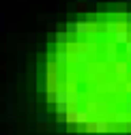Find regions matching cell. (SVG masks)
Masks as SVG:
<instances>
[{"mask_svg":"<svg viewBox=\"0 0 131 135\" xmlns=\"http://www.w3.org/2000/svg\"><path fill=\"white\" fill-rule=\"evenodd\" d=\"M64 122L67 124H82V127H86L90 122V114L86 109H75V112H69L67 116H64Z\"/></svg>","mask_w":131,"mask_h":135,"instance_id":"cell-1","label":"cell"},{"mask_svg":"<svg viewBox=\"0 0 131 135\" xmlns=\"http://www.w3.org/2000/svg\"><path fill=\"white\" fill-rule=\"evenodd\" d=\"M103 54H105V62L116 64V62H118V45L114 43V41L105 43V47H103Z\"/></svg>","mask_w":131,"mask_h":135,"instance_id":"cell-2","label":"cell"},{"mask_svg":"<svg viewBox=\"0 0 131 135\" xmlns=\"http://www.w3.org/2000/svg\"><path fill=\"white\" fill-rule=\"evenodd\" d=\"M64 81H67V88H75L77 81H79V73L73 69V64L67 66V71H64Z\"/></svg>","mask_w":131,"mask_h":135,"instance_id":"cell-3","label":"cell"},{"mask_svg":"<svg viewBox=\"0 0 131 135\" xmlns=\"http://www.w3.org/2000/svg\"><path fill=\"white\" fill-rule=\"evenodd\" d=\"M131 41V37H129V28L123 24L120 26V30L116 32V35H114V43H116V45H127Z\"/></svg>","mask_w":131,"mask_h":135,"instance_id":"cell-4","label":"cell"},{"mask_svg":"<svg viewBox=\"0 0 131 135\" xmlns=\"http://www.w3.org/2000/svg\"><path fill=\"white\" fill-rule=\"evenodd\" d=\"M71 60H73V58H71V52H69L67 47L56 49V62H58V64H67V66H69Z\"/></svg>","mask_w":131,"mask_h":135,"instance_id":"cell-5","label":"cell"},{"mask_svg":"<svg viewBox=\"0 0 131 135\" xmlns=\"http://www.w3.org/2000/svg\"><path fill=\"white\" fill-rule=\"evenodd\" d=\"M112 120L116 122L118 127H125V124H127V122L131 120V114H129L127 109H118L116 114H114V118H112Z\"/></svg>","mask_w":131,"mask_h":135,"instance_id":"cell-6","label":"cell"},{"mask_svg":"<svg viewBox=\"0 0 131 135\" xmlns=\"http://www.w3.org/2000/svg\"><path fill=\"white\" fill-rule=\"evenodd\" d=\"M71 35H67L64 30H56V43L58 45H62V47H67L69 43H71V39H69Z\"/></svg>","mask_w":131,"mask_h":135,"instance_id":"cell-7","label":"cell"},{"mask_svg":"<svg viewBox=\"0 0 131 135\" xmlns=\"http://www.w3.org/2000/svg\"><path fill=\"white\" fill-rule=\"evenodd\" d=\"M103 71H105V64H101V62H95V60H90V62H88V75L103 73Z\"/></svg>","mask_w":131,"mask_h":135,"instance_id":"cell-8","label":"cell"},{"mask_svg":"<svg viewBox=\"0 0 131 135\" xmlns=\"http://www.w3.org/2000/svg\"><path fill=\"white\" fill-rule=\"evenodd\" d=\"M114 71H116L118 75H127V73H129L131 69H129V64H127L125 60H118L116 64H114Z\"/></svg>","mask_w":131,"mask_h":135,"instance_id":"cell-9","label":"cell"},{"mask_svg":"<svg viewBox=\"0 0 131 135\" xmlns=\"http://www.w3.org/2000/svg\"><path fill=\"white\" fill-rule=\"evenodd\" d=\"M82 45H84V49L88 52V56H95L97 52H99V45H97L92 39H90V41H86V43H82Z\"/></svg>","mask_w":131,"mask_h":135,"instance_id":"cell-10","label":"cell"},{"mask_svg":"<svg viewBox=\"0 0 131 135\" xmlns=\"http://www.w3.org/2000/svg\"><path fill=\"white\" fill-rule=\"evenodd\" d=\"M64 32L67 35H77V22H67L64 24Z\"/></svg>","mask_w":131,"mask_h":135,"instance_id":"cell-11","label":"cell"},{"mask_svg":"<svg viewBox=\"0 0 131 135\" xmlns=\"http://www.w3.org/2000/svg\"><path fill=\"white\" fill-rule=\"evenodd\" d=\"M35 120H37L39 124H47V114H45V112H37V114H35Z\"/></svg>","mask_w":131,"mask_h":135,"instance_id":"cell-12","label":"cell"},{"mask_svg":"<svg viewBox=\"0 0 131 135\" xmlns=\"http://www.w3.org/2000/svg\"><path fill=\"white\" fill-rule=\"evenodd\" d=\"M118 20H120V24H125V26H131V11L123 13V15H120Z\"/></svg>","mask_w":131,"mask_h":135,"instance_id":"cell-13","label":"cell"},{"mask_svg":"<svg viewBox=\"0 0 131 135\" xmlns=\"http://www.w3.org/2000/svg\"><path fill=\"white\" fill-rule=\"evenodd\" d=\"M84 133H97V120H90V122L84 127Z\"/></svg>","mask_w":131,"mask_h":135,"instance_id":"cell-14","label":"cell"},{"mask_svg":"<svg viewBox=\"0 0 131 135\" xmlns=\"http://www.w3.org/2000/svg\"><path fill=\"white\" fill-rule=\"evenodd\" d=\"M37 92H47V81L45 79H39L37 81Z\"/></svg>","mask_w":131,"mask_h":135,"instance_id":"cell-15","label":"cell"},{"mask_svg":"<svg viewBox=\"0 0 131 135\" xmlns=\"http://www.w3.org/2000/svg\"><path fill=\"white\" fill-rule=\"evenodd\" d=\"M56 133H60V135L67 133V122H56Z\"/></svg>","mask_w":131,"mask_h":135,"instance_id":"cell-16","label":"cell"},{"mask_svg":"<svg viewBox=\"0 0 131 135\" xmlns=\"http://www.w3.org/2000/svg\"><path fill=\"white\" fill-rule=\"evenodd\" d=\"M125 58H127V60L131 62V41H129V43L125 45Z\"/></svg>","mask_w":131,"mask_h":135,"instance_id":"cell-17","label":"cell"},{"mask_svg":"<svg viewBox=\"0 0 131 135\" xmlns=\"http://www.w3.org/2000/svg\"><path fill=\"white\" fill-rule=\"evenodd\" d=\"M47 30H50V26H47V24H37V32H47Z\"/></svg>","mask_w":131,"mask_h":135,"instance_id":"cell-18","label":"cell"},{"mask_svg":"<svg viewBox=\"0 0 131 135\" xmlns=\"http://www.w3.org/2000/svg\"><path fill=\"white\" fill-rule=\"evenodd\" d=\"M15 52H20V54H24V52H26V43L22 41V43H20L17 47H15Z\"/></svg>","mask_w":131,"mask_h":135,"instance_id":"cell-19","label":"cell"},{"mask_svg":"<svg viewBox=\"0 0 131 135\" xmlns=\"http://www.w3.org/2000/svg\"><path fill=\"white\" fill-rule=\"evenodd\" d=\"M37 49H39L41 54H43V52H47V43H39V45H37Z\"/></svg>","mask_w":131,"mask_h":135,"instance_id":"cell-20","label":"cell"},{"mask_svg":"<svg viewBox=\"0 0 131 135\" xmlns=\"http://www.w3.org/2000/svg\"><path fill=\"white\" fill-rule=\"evenodd\" d=\"M26 41H30V43H32V41H37V35H35V32H30V35H26Z\"/></svg>","mask_w":131,"mask_h":135,"instance_id":"cell-21","label":"cell"},{"mask_svg":"<svg viewBox=\"0 0 131 135\" xmlns=\"http://www.w3.org/2000/svg\"><path fill=\"white\" fill-rule=\"evenodd\" d=\"M26 109H28V112H37V105H35V103H28Z\"/></svg>","mask_w":131,"mask_h":135,"instance_id":"cell-22","label":"cell"},{"mask_svg":"<svg viewBox=\"0 0 131 135\" xmlns=\"http://www.w3.org/2000/svg\"><path fill=\"white\" fill-rule=\"evenodd\" d=\"M7 49H9V45H7V43H0V54L7 52Z\"/></svg>","mask_w":131,"mask_h":135,"instance_id":"cell-23","label":"cell"},{"mask_svg":"<svg viewBox=\"0 0 131 135\" xmlns=\"http://www.w3.org/2000/svg\"><path fill=\"white\" fill-rule=\"evenodd\" d=\"M125 133H131V120H129V122L125 124Z\"/></svg>","mask_w":131,"mask_h":135,"instance_id":"cell-24","label":"cell"},{"mask_svg":"<svg viewBox=\"0 0 131 135\" xmlns=\"http://www.w3.org/2000/svg\"><path fill=\"white\" fill-rule=\"evenodd\" d=\"M116 135H127V133H125V131H118V133H116Z\"/></svg>","mask_w":131,"mask_h":135,"instance_id":"cell-25","label":"cell"},{"mask_svg":"<svg viewBox=\"0 0 131 135\" xmlns=\"http://www.w3.org/2000/svg\"><path fill=\"white\" fill-rule=\"evenodd\" d=\"M86 2H97V0H86Z\"/></svg>","mask_w":131,"mask_h":135,"instance_id":"cell-26","label":"cell"},{"mask_svg":"<svg viewBox=\"0 0 131 135\" xmlns=\"http://www.w3.org/2000/svg\"><path fill=\"white\" fill-rule=\"evenodd\" d=\"M125 2H129V4H131V0H125Z\"/></svg>","mask_w":131,"mask_h":135,"instance_id":"cell-27","label":"cell"},{"mask_svg":"<svg viewBox=\"0 0 131 135\" xmlns=\"http://www.w3.org/2000/svg\"><path fill=\"white\" fill-rule=\"evenodd\" d=\"M0 135H7V133H0Z\"/></svg>","mask_w":131,"mask_h":135,"instance_id":"cell-28","label":"cell"}]
</instances>
